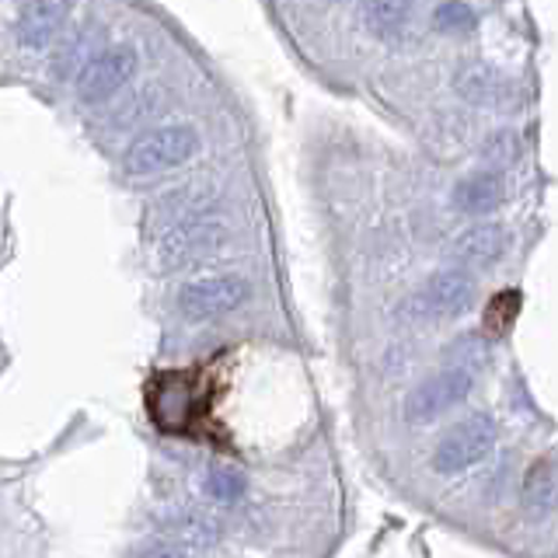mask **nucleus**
Returning <instances> with one entry per match:
<instances>
[{
  "instance_id": "1",
  "label": "nucleus",
  "mask_w": 558,
  "mask_h": 558,
  "mask_svg": "<svg viewBox=\"0 0 558 558\" xmlns=\"http://www.w3.org/2000/svg\"><path fill=\"white\" fill-rule=\"evenodd\" d=\"M209 371H168L147 384V412L165 433H203L209 423Z\"/></svg>"
},
{
  "instance_id": "2",
  "label": "nucleus",
  "mask_w": 558,
  "mask_h": 558,
  "mask_svg": "<svg viewBox=\"0 0 558 558\" xmlns=\"http://www.w3.org/2000/svg\"><path fill=\"white\" fill-rule=\"evenodd\" d=\"M471 304H475V279H471V272L444 269V272H433L426 283L401 304V314H405V318L440 322V318H458Z\"/></svg>"
},
{
  "instance_id": "3",
  "label": "nucleus",
  "mask_w": 558,
  "mask_h": 558,
  "mask_svg": "<svg viewBox=\"0 0 558 558\" xmlns=\"http://www.w3.org/2000/svg\"><path fill=\"white\" fill-rule=\"evenodd\" d=\"M496 444V418L493 415H468L464 423L453 426L433 450V468L440 475H458V471L478 464Z\"/></svg>"
},
{
  "instance_id": "4",
  "label": "nucleus",
  "mask_w": 558,
  "mask_h": 558,
  "mask_svg": "<svg viewBox=\"0 0 558 558\" xmlns=\"http://www.w3.org/2000/svg\"><path fill=\"white\" fill-rule=\"evenodd\" d=\"M196 147H199V133L192 126H161L140 136L126 150V161L122 165H126L130 174H154L189 161Z\"/></svg>"
},
{
  "instance_id": "5",
  "label": "nucleus",
  "mask_w": 558,
  "mask_h": 558,
  "mask_svg": "<svg viewBox=\"0 0 558 558\" xmlns=\"http://www.w3.org/2000/svg\"><path fill=\"white\" fill-rule=\"evenodd\" d=\"M136 74V49L133 46H112L95 52L77 74V98L81 101H105L112 98L122 84Z\"/></svg>"
},
{
  "instance_id": "6",
  "label": "nucleus",
  "mask_w": 558,
  "mask_h": 558,
  "mask_svg": "<svg viewBox=\"0 0 558 558\" xmlns=\"http://www.w3.org/2000/svg\"><path fill=\"white\" fill-rule=\"evenodd\" d=\"M471 384L475 380H471L464 366H447L444 374L418 384V388L405 398V418L409 423H433V418H440L453 405H461L471 391Z\"/></svg>"
},
{
  "instance_id": "7",
  "label": "nucleus",
  "mask_w": 558,
  "mask_h": 558,
  "mask_svg": "<svg viewBox=\"0 0 558 558\" xmlns=\"http://www.w3.org/2000/svg\"><path fill=\"white\" fill-rule=\"evenodd\" d=\"M248 279L241 276H209V279H196L179 293V311L189 322H206L217 318V314L234 311L238 304L248 301Z\"/></svg>"
},
{
  "instance_id": "8",
  "label": "nucleus",
  "mask_w": 558,
  "mask_h": 558,
  "mask_svg": "<svg viewBox=\"0 0 558 558\" xmlns=\"http://www.w3.org/2000/svg\"><path fill=\"white\" fill-rule=\"evenodd\" d=\"M510 248V234H506V227L499 223H475L468 227V231L453 241V262H458L461 269H482V266H493V262L502 258V252Z\"/></svg>"
},
{
  "instance_id": "9",
  "label": "nucleus",
  "mask_w": 558,
  "mask_h": 558,
  "mask_svg": "<svg viewBox=\"0 0 558 558\" xmlns=\"http://www.w3.org/2000/svg\"><path fill=\"white\" fill-rule=\"evenodd\" d=\"M453 203H458V209H464V214H488V209H496L502 203V174L493 168L468 174V179L453 189Z\"/></svg>"
},
{
  "instance_id": "10",
  "label": "nucleus",
  "mask_w": 558,
  "mask_h": 558,
  "mask_svg": "<svg viewBox=\"0 0 558 558\" xmlns=\"http://www.w3.org/2000/svg\"><path fill=\"white\" fill-rule=\"evenodd\" d=\"M558 502V458H541L531 464L527 478H523V506L541 517Z\"/></svg>"
},
{
  "instance_id": "11",
  "label": "nucleus",
  "mask_w": 558,
  "mask_h": 558,
  "mask_svg": "<svg viewBox=\"0 0 558 558\" xmlns=\"http://www.w3.org/2000/svg\"><path fill=\"white\" fill-rule=\"evenodd\" d=\"M66 14V4H52V0H39V4H28L17 11V39H22L25 46H43L52 32L60 28Z\"/></svg>"
},
{
  "instance_id": "12",
  "label": "nucleus",
  "mask_w": 558,
  "mask_h": 558,
  "mask_svg": "<svg viewBox=\"0 0 558 558\" xmlns=\"http://www.w3.org/2000/svg\"><path fill=\"white\" fill-rule=\"evenodd\" d=\"M360 17L374 35H380V39H398V35L409 28L412 8L398 4V0H374V4L360 8Z\"/></svg>"
},
{
  "instance_id": "13",
  "label": "nucleus",
  "mask_w": 558,
  "mask_h": 558,
  "mask_svg": "<svg viewBox=\"0 0 558 558\" xmlns=\"http://www.w3.org/2000/svg\"><path fill=\"white\" fill-rule=\"evenodd\" d=\"M458 87L461 95L478 101V105H488V101H499L502 92H506V81L499 74H493L488 66H468L464 74L458 77Z\"/></svg>"
},
{
  "instance_id": "14",
  "label": "nucleus",
  "mask_w": 558,
  "mask_h": 558,
  "mask_svg": "<svg viewBox=\"0 0 558 558\" xmlns=\"http://www.w3.org/2000/svg\"><path fill=\"white\" fill-rule=\"evenodd\" d=\"M168 523H171L174 545L182 541V545L203 548V545H214V541H217V523L209 517H203V513H182V517H171Z\"/></svg>"
},
{
  "instance_id": "15",
  "label": "nucleus",
  "mask_w": 558,
  "mask_h": 558,
  "mask_svg": "<svg viewBox=\"0 0 558 558\" xmlns=\"http://www.w3.org/2000/svg\"><path fill=\"white\" fill-rule=\"evenodd\" d=\"M206 493L214 496L217 502H238L244 496V475L238 468L227 464H214L206 475Z\"/></svg>"
},
{
  "instance_id": "16",
  "label": "nucleus",
  "mask_w": 558,
  "mask_h": 558,
  "mask_svg": "<svg viewBox=\"0 0 558 558\" xmlns=\"http://www.w3.org/2000/svg\"><path fill=\"white\" fill-rule=\"evenodd\" d=\"M517 304H520V293H517V290H506V293H499L496 301L488 304V318H485V328H488V331H502L506 325L513 322Z\"/></svg>"
},
{
  "instance_id": "17",
  "label": "nucleus",
  "mask_w": 558,
  "mask_h": 558,
  "mask_svg": "<svg viewBox=\"0 0 558 558\" xmlns=\"http://www.w3.org/2000/svg\"><path fill=\"white\" fill-rule=\"evenodd\" d=\"M436 25L440 28H468V25H475V11L464 8V4H444V8H436Z\"/></svg>"
},
{
  "instance_id": "18",
  "label": "nucleus",
  "mask_w": 558,
  "mask_h": 558,
  "mask_svg": "<svg viewBox=\"0 0 558 558\" xmlns=\"http://www.w3.org/2000/svg\"><path fill=\"white\" fill-rule=\"evenodd\" d=\"M130 558H192L189 548L174 545V541H147V545H140Z\"/></svg>"
},
{
  "instance_id": "19",
  "label": "nucleus",
  "mask_w": 558,
  "mask_h": 558,
  "mask_svg": "<svg viewBox=\"0 0 558 558\" xmlns=\"http://www.w3.org/2000/svg\"><path fill=\"white\" fill-rule=\"evenodd\" d=\"M488 157H513V136L506 133V136H493V144L485 147Z\"/></svg>"
}]
</instances>
